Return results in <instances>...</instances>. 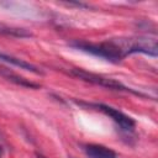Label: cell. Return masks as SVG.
<instances>
[{
    "mask_svg": "<svg viewBox=\"0 0 158 158\" xmlns=\"http://www.w3.org/2000/svg\"><path fill=\"white\" fill-rule=\"evenodd\" d=\"M118 54L123 59L132 53H144L157 57V41L149 37H130V38H112L110 40Z\"/></svg>",
    "mask_w": 158,
    "mask_h": 158,
    "instance_id": "cell-1",
    "label": "cell"
},
{
    "mask_svg": "<svg viewBox=\"0 0 158 158\" xmlns=\"http://www.w3.org/2000/svg\"><path fill=\"white\" fill-rule=\"evenodd\" d=\"M69 44L72 47L79 49V51H83L85 53L100 57V58L109 60V62H112V63H117L122 59L121 56L118 54V52L116 51V48L114 47V44L110 42V40L101 42V43H91V42L77 40V41L70 42Z\"/></svg>",
    "mask_w": 158,
    "mask_h": 158,
    "instance_id": "cell-2",
    "label": "cell"
},
{
    "mask_svg": "<svg viewBox=\"0 0 158 158\" xmlns=\"http://www.w3.org/2000/svg\"><path fill=\"white\" fill-rule=\"evenodd\" d=\"M70 74L81 79V80H84V81H88V83H91V84H95V85H99V86H102V88H107V89H111V90H118V91H130V93L141 95L139 93L135 91L133 89H130V88L125 86L122 83H120V81H117L112 78H106V77H102V75H98V74H94V73H90V72H86V70H83V69H79V68L70 69Z\"/></svg>",
    "mask_w": 158,
    "mask_h": 158,
    "instance_id": "cell-3",
    "label": "cell"
},
{
    "mask_svg": "<svg viewBox=\"0 0 158 158\" xmlns=\"http://www.w3.org/2000/svg\"><path fill=\"white\" fill-rule=\"evenodd\" d=\"M90 106H93L96 110L104 112L118 127H121L125 131H131L136 126V122H135V120L132 117H130L128 115L123 114L122 111H120V110H117V109H115L112 106H109V105H105V104H90Z\"/></svg>",
    "mask_w": 158,
    "mask_h": 158,
    "instance_id": "cell-4",
    "label": "cell"
},
{
    "mask_svg": "<svg viewBox=\"0 0 158 158\" xmlns=\"http://www.w3.org/2000/svg\"><path fill=\"white\" fill-rule=\"evenodd\" d=\"M0 62H4L6 64H11L14 67H17L20 69H23V70H27V72H31V73H35V74H43V70H41L40 68H37L36 65L21 59V58H17V57H14L11 54H7V53H4L0 51Z\"/></svg>",
    "mask_w": 158,
    "mask_h": 158,
    "instance_id": "cell-5",
    "label": "cell"
},
{
    "mask_svg": "<svg viewBox=\"0 0 158 158\" xmlns=\"http://www.w3.org/2000/svg\"><path fill=\"white\" fill-rule=\"evenodd\" d=\"M84 151L89 158H117V154L112 149L100 144H88Z\"/></svg>",
    "mask_w": 158,
    "mask_h": 158,
    "instance_id": "cell-6",
    "label": "cell"
},
{
    "mask_svg": "<svg viewBox=\"0 0 158 158\" xmlns=\"http://www.w3.org/2000/svg\"><path fill=\"white\" fill-rule=\"evenodd\" d=\"M0 75H2L7 80H10V81H12V83H15L16 85H20V86H25V88H30V89H35V88H38L40 86L38 84H36L33 81H30L28 79L22 78L20 75L12 73L9 69H5V68H0Z\"/></svg>",
    "mask_w": 158,
    "mask_h": 158,
    "instance_id": "cell-7",
    "label": "cell"
},
{
    "mask_svg": "<svg viewBox=\"0 0 158 158\" xmlns=\"http://www.w3.org/2000/svg\"><path fill=\"white\" fill-rule=\"evenodd\" d=\"M0 35L4 36H9V37H19V38H23V37H31L32 33L28 32L25 28H20V27H14V26H9L6 23L0 22Z\"/></svg>",
    "mask_w": 158,
    "mask_h": 158,
    "instance_id": "cell-8",
    "label": "cell"
},
{
    "mask_svg": "<svg viewBox=\"0 0 158 158\" xmlns=\"http://www.w3.org/2000/svg\"><path fill=\"white\" fill-rule=\"evenodd\" d=\"M36 157L37 158H47V157H44L43 154H40V153H36Z\"/></svg>",
    "mask_w": 158,
    "mask_h": 158,
    "instance_id": "cell-9",
    "label": "cell"
},
{
    "mask_svg": "<svg viewBox=\"0 0 158 158\" xmlns=\"http://www.w3.org/2000/svg\"><path fill=\"white\" fill-rule=\"evenodd\" d=\"M2 154H4V148H2L1 146H0V158L2 157Z\"/></svg>",
    "mask_w": 158,
    "mask_h": 158,
    "instance_id": "cell-10",
    "label": "cell"
}]
</instances>
